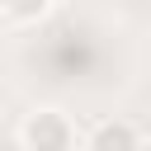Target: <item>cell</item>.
Returning a JSON list of instances; mask_svg holds the SVG:
<instances>
[{"mask_svg":"<svg viewBox=\"0 0 151 151\" xmlns=\"http://www.w3.org/2000/svg\"><path fill=\"white\" fill-rule=\"evenodd\" d=\"M146 137L132 127V123H123V118H109V123H99L90 137H85V146L90 151H132V146H142Z\"/></svg>","mask_w":151,"mask_h":151,"instance_id":"cell-2","label":"cell"},{"mask_svg":"<svg viewBox=\"0 0 151 151\" xmlns=\"http://www.w3.org/2000/svg\"><path fill=\"white\" fill-rule=\"evenodd\" d=\"M52 5L57 0H0V14L9 24H38V19L52 14Z\"/></svg>","mask_w":151,"mask_h":151,"instance_id":"cell-3","label":"cell"},{"mask_svg":"<svg viewBox=\"0 0 151 151\" xmlns=\"http://www.w3.org/2000/svg\"><path fill=\"white\" fill-rule=\"evenodd\" d=\"M19 142H24L28 151H66V146L80 142V132H76V123H71L61 109H33V113L19 123Z\"/></svg>","mask_w":151,"mask_h":151,"instance_id":"cell-1","label":"cell"}]
</instances>
